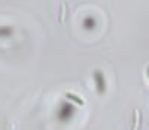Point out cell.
I'll return each instance as SVG.
<instances>
[{
    "label": "cell",
    "mask_w": 149,
    "mask_h": 130,
    "mask_svg": "<svg viewBox=\"0 0 149 130\" xmlns=\"http://www.w3.org/2000/svg\"><path fill=\"white\" fill-rule=\"evenodd\" d=\"M74 111H76V105L72 102H69L67 99L63 100L58 105V109H57V117L60 121H69L72 117L74 115Z\"/></svg>",
    "instance_id": "6da1fadb"
},
{
    "label": "cell",
    "mask_w": 149,
    "mask_h": 130,
    "mask_svg": "<svg viewBox=\"0 0 149 130\" xmlns=\"http://www.w3.org/2000/svg\"><path fill=\"white\" fill-rule=\"evenodd\" d=\"M94 82H95V91L97 94L103 96L106 93V78L102 70H95L94 72Z\"/></svg>",
    "instance_id": "7a4b0ae2"
},
{
    "label": "cell",
    "mask_w": 149,
    "mask_h": 130,
    "mask_svg": "<svg viewBox=\"0 0 149 130\" xmlns=\"http://www.w3.org/2000/svg\"><path fill=\"white\" fill-rule=\"evenodd\" d=\"M66 96V99L69 100V102H72V103H74V105H76V106H84V100L78 96V94H74V93H66L64 94Z\"/></svg>",
    "instance_id": "3957f363"
},
{
    "label": "cell",
    "mask_w": 149,
    "mask_h": 130,
    "mask_svg": "<svg viewBox=\"0 0 149 130\" xmlns=\"http://www.w3.org/2000/svg\"><path fill=\"white\" fill-rule=\"evenodd\" d=\"M95 24H97V21H95L94 17H86V18L84 20V29L93 30V29H95Z\"/></svg>",
    "instance_id": "277c9868"
},
{
    "label": "cell",
    "mask_w": 149,
    "mask_h": 130,
    "mask_svg": "<svg viewBox=\"0 0 149 130\" xmlns=\"http://www.w3.org/2000/svg\"><path fill=\"white\" fill-rule=\"evenodd\" d=\"M14 33V29L9 25H0V37H9Z\"/></svg>",
    "instance_id": "5b68a950"
},
{
    "label": "cell",
    "mask_w": 149,
    "mask_h": 130,
    "mask_svg": "<svg viewBox=\"0 0 149 130\" xmlns=\"http://www.w3.org/2000/svg\"><path fill=\"white\" fill-rule=\"evenodd\" d=\"M146 73H148V78H149V67L146 69Z\"/></svg>",
    "instance_id": "8992f818"
}]
</instances>
